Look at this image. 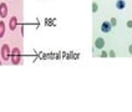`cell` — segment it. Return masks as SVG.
<instances>
[{
  "instance_id": "cell-11",
  "label": "cell",
  "mask_w": 132,
  "mask_h": 112,
  "mask_svg": "<svg viewBox=\"0 0 132 112\" xmlns=\"http://www.w3.org/2000/svg\"><path fill=\"white\" fill-rule=\"evenodd\" d=\"M101 56H102V57H106V56H107V52H106V51H101Z\"/></svg>"
},
{
  "instance_id": "cell-15",
  "label": "cell",
  "mask_w": 132,
  "mask_h": 112,
  "mask_svg": "<svg viewBox=\"0 0 132 112\" xmlns=\"http://www.w3.org/2000/svg\"><path fill=\"white\" fill-rule=\"evenodd\" d=\"M0 64H1V62H0Z\"/></svg>"
},
{
  "instance_id": "cell-8",
  "label": "cell",
  "mask_w": 132,
  "mask_h": 112,
  "mask_svg": "<svg viewBox=\"0 0 132 112\" xmlns=\"http://www.w3.org/2000/svg\"><path fill=\"white\" fill-rule=\"evenodd\" d=\"M5 35V24L4 21H0V37H3Z\"/></svg>"
},
{
  "instance_id": "cell-2",
  "label": "cell",
  "mask_w": 132,
  "mask_h": 112,
  "mask_svg": "<svg viewBox=\"0 0 132 112\" xmlns=\"http://www.w3.org/2000/svg\"><path fill=\"white\" fill-rule=\"evenodd\" d=\"M10 56H11V50H10L9 45L4 44L1 46V57H3V60H9Z\"/></svg>"
},
{
  "instance_id": "cell-14",
  "label": "cell",
  "mask_w": 132,
  "mask_h": 112,
  "mask_svg": "<svg viewBox=\"0 0 132 112\" xmlns=\"http://www.w3.org/2000/svg\"><path fill=\"white\" fill-rule=\"evenodd\" d=\"M110 56L113 57V56H115V51H110Z\"/></svg>"
},
{
  "instance_id": "cell-13",
  "label": "cell",
  "mask_w": 132,
  "mask_h": 112,
  "mask_svg": "<svg viewBox=\"0 0 132 112\" xmlns=\"http://www.w3.org/2000/svg\"><path fill=\"white\" fill-rule=\"evenodd\" d=\"M128 52H130V54L132 55V44L130 45V46H128Z\"/></svg>"
},
{
  "instance_id": "cell-12",
  "label": "cell",
  "mask_w": 132,
  "mask_h": 112,
  "mask_svg": "<svg viewBox=\"0 0 132 112\" xmlns=\"http://www.w3.org/2000/svg\"><path fill=\"white\" fill-rule=\"evenodd\" d=\"M127 26H128V28H132V20L127 21Z\"/></svg>"
},
{
  "instance_id": "cell-10",
  "label": "cell",
  "mask_w": 132,
  "mask_h": 112,
  "mask_svg": "<svg viewBox=\"0 0 132 112\" xmlns=\"http://www.w3.org/2000/svg\"><path fill=\"white\" fill-rule=\"evenodd\" d=\"M110 24H111V26H116V25H117V20H116L115 18H112V19H111V21H110Z\"/></svg>"
},
{
  "instance_id": "cell-3",
  "label": "cell",
  "mask_w": 132,
  "mask_h": 112,
  "mask_svg": "<svg viewBox=\"0 0 132 112\" xmlns=\"http://www.w3.org/2000/svg\"><path fill=\"white\" fill-rule=\"evenodd\" d=\"M100 30L102 31L103 34H109V32H111L112 26H111L110 21H103L102 24H101V26H100Z\"/></svg>"
},
{
  "instance_id": "cell-9",
  "label": "cell",
  "mask_w": 132,
  "mask_h": 112,
  "mask_svg": "<svg viewBox=\"0 0 132 112\" xmlns=\"http://www.w3.org/2000/svg\"><path fill=\"white\" fill-rule=\"evenodd\" d=\"M98 10V5L96 3H92V13H96Z\"/></svg>"
},
{
  "instance_id": "cell-5",
  "label": "cell",
  "mask_w": 132,
  "mask_h": 112,
  "mask_svg": "<svg viewBox=\"0 0 132 112\" xmlns=\"http://www.w3.org/2000/svg\"><path fill=\"white\" fill-rule=\"evenodd\" d=\"M6 15H7V6H6V4L5 3H1L0 4V18H6Z\"/></svg>"
},
{
  "instance_id": "cell-1",
  "label": "cell",
  "mask_w": 132,
  "mask_h": 112,
  "mask_svg": "<svg viewBox=\"0 0 132 112\" xmlns=\"http://www.w3.org/2000/svg\"><path fill=\"white\" fill-rule=\"evenodd\" d=\"M10 59H11V62L16 65V64H19L20 62V60H21V54H20V50L18 49V47H15L11 50V56H10Z\"/></svg>"
},
{
  "instance_id": "cell-7",
  "label": "cell",
  "mask_w": 132,
  "mask_h": 112,
  "mask_svg": "<svg viewBox=\"0 0 132 112\" xmlns=\"http://www.w3.org/2000/svg\"><path fill=\"white\" fill-rule=\"evenodd\" d=\"M125 7H126L125 0H117V1H116V9H117V10H123Z\"/></svg>"
},
{
  "instance_id": "cell-6",
  "label": "cell",
  "mask_w": 132,
  "mask_h": 112,
  "mask_svg": "<svg viewBox=\"0 0 132 112\" xmlns=\"http://www.w3.org/2000/svg\"><path fill=\"white\" fill-rule=\"evenodd\" d=\"M16 25H18V19H16V16H13L10 19V21H9V29L11 31H15L16 30Z\"/></svg>"
},
{
  "instance_id": "cell-4",
  "label": "cell",
  "mask_w": 132,
  "mask_h": 112,
  "mask_svg": "<svg viewBox=\"0 0 132 112\" xmlns=\"http://www.w3.org/2000/svg\"><path fill=\"white\" fill-rule=\"evenodd\" d=\"M95 47L97 50H102L103 47H105V40H103L102 37H97L95 40Z\"/></svg>"
}]
</instances>
